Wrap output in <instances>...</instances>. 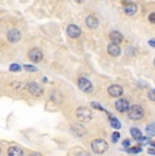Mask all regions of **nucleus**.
<instances>
[{"mask_svg": "<svg viewBox=\"0 0 155 156\" xmlns=\"http://www.w3.org/2000/svg\"><path fill=\"white\" fill-rule=\"evenodd\" d=\"M129 144H131L129 140H124V141H123V147H125V148H128V147H129Z\"/></svg>", "mask_w": 155, "mask_h": 156, "instance_id": "obj_28", "label": "nucleus"}, {"mask_svg": "<svg viewBox=\"0 0 155 156\" xmlns=\"http://www.w3.org/2000/svg\"><path fill=\"white\" fill-rule=\"evenodd\" d=\"M148 20H150L151 23H155V12H151L148 15Z\"/></svg>", "mask_w": 155, "mask_h": 156, "instance_id": "obj_27", "label": "nucleus"}, {"mask_svg": "<svg viewBox=\"0 0 155 156\" xmlns=\"http://www.w3.org/2000/svg\"><path fill=\"white\" fill-rule=\"evenodd\" d=\"M78 87H79L83 92H86V94L93 91V84H91V82L88 79H86V77H79V79H78Z\"/></svg>", "mask_w": 155, "mask_h": 156, "instance_id": "obj_5", "label": "nucleus"}, {"mask_svg": "<svg viewBox=\"0 0 155 156\" xmlns=\"http://www.w3.org/2000/svg\"><path fill=\"white\" fill-rule=\"evenodd\" d=\"M67 34L70 38H78V37H80V34H82V30H80V27L76 25H70L67 27Z\"/></svg>", "mask_w": 155, "mask_h": 156, "instance_id": "obj_11", "label": "nucleus"}, {"mask_svg": "<svg viewBox=\"0 0 155 156\" xmlns=\"http://www.w3.org/2000/svg\"><path fill=\"white\" fill-rule=\"evenodd\" d=\"M76 118L79 119L80 122H88L93 118V113H91L90 109L87 107H79L76 110Z\"/></svg>", "mask_w": 155, "mask_h": 156, "instance_id": "obj_3", "label": "nucleus"}, {"mask_svg": "<svg viewBox=\"0 0 155 156\" xmlns=\"http://www.w3.org/2000/svg\"><path fill=\"white\" fill-rule=\"evenodd\" d=\"M91 106H93L94 109H98V110H102V112H105V109H103V107L101 106L99 103H97V102H91Z\"/></svg>", "mask_w": 155, "mask_h": 156, "instance_id": "obj_26", "label": "nucleus"}, {"mask_svg": "<svg viewBox=\"0 0 155 156\" xmlns=\"http://www.w3.org/2000/svg\"><path fill=\"white\" fill-rule=\"evenodd\" d=\"M110 40H112V42L113 44H121L124 41V37H123V34H121L120 31H116V30H113L112 33H110Z\"/></svg>", "mask_w": 155, "mask_h": 156, "instance_id": "obj_15", "label": "nucleus"}, {"mask_svg": "<svg viewBox=\"0 0 155 156\" xmlns=\"http://www.w3.org/2000/svg\"><path fill=\"white\" fill-rule=\"evenodd\" d=\"M0 152H2V149H0Z\"/></svg>", "mask_w": 155, "mask_h": 156, "instance_id": "obj_35", "label": "nucleus"}, {"mask_svg": "<svg viewBox=\"0 0 155 156\" xmlns=\"http://www.w3.org/2000/svg\"><path fill=\"white\" fill-rule=\"evenodd\" d=\"M98 25H99V22H98L97 16H94V15H88V16L86 18V26H87L88 29H97Z\"/></svg>", "mask_w": 155, "mask_h": 156, "instance_id": "obj_13", "label": "nucleus"}, {"mask_svg": "<svg viewBox=\"0 0 155 156\" xmlns=\"http://www.w3.org/2000/svg\"><path fill=\"white\" fill-rule=\"evenodd\" d=\"M128 152L129 154H139V152H142V147H132V148H128Z\"/></svg>", "mask_w": 155, "mask_h": 156, "instance_id": "obj_20", "label": "nucleus"}, {"mask_svg": "<svg viewBox=\"0 0 155 156\" xmlns=\"http://www.w3.org/2000/svg\"><path fill=\"white\" fill-rule=\"evenodd\" d=\"M76 3H83V0H75Z\"/></svg>", "mask_w": 155, "mask_h": 156, "instance_id": "obj_33", "label": "nucleus"}, {"mask_svg": "<svg viewBox=\"0 0 155 156\" xmlns=\"http://www.w3.org/2000/svg\"><path fill=\"white\" fill-rule=\"evenodd\" d=\"M154 65H155V60H154Z\"/></svg>", "mask_w": 155, "mask_h": 156, "instance_id": "obj_34", "label": "nucleus"}, {"mask_svg": "<svg viewBox=\"0 0 155 156\" xmlns=\"http://www.w3.org/2000/svg\"><path fill=\"white\" fill-rule=\"evenodd\" d=\"M108 53L110 56H113V57H117V56H120L121 55V49H120V46H118L117 44H109L108 45Z\"/></svg>", "mask_w": 155, "mask_h": 156, "instance_id": "obj_14", "label": "nucleus"}, {"mask_svg": "<svg viewBox=\"0 0 155 156\" xmlns=\"http://www.w3.org/2000/svg\"><path fill=\"white\" fill-rule=\"evenodd\" d=\"M114 106H116V110H117V112H120V113H127L128 110H129V107H131L129 106V102H128L127 99H124V98L116 101Z\"/></svg>", "mask_w": 155, "mask_h": 156, "instance_id": "obj_6", "label": "nucleus"}, {"mask_svg": "<svg viewBox=\"0 0 155 156\" xmlns=\"http://www.w3.org/2000/svg\"><path fill=\"white\" fill-rule=\"evenodd\" d=\"M123 92H124L123 87L118 86V84H113V86H110L108 88V94L110 95V97H113V98L121 97V95H123Z\"/></svg>", "mask_w": 155, "mask_h": 156, "instance_id": "obj_10", "label": "nucleus"}, {"mask_svg": "<svg viewBox=\"0 0 155 156\" xmlns=\"http://www.w3.org/2000/svg\"><path fill=\"white\" fill-rule=\"evenodd\" d=\"M148 154H150V155H155V149L150 148V149H148Z\"/></svg>", "mask_w": 155, "mask_h": 156, "instance_id": "obj_30", "label": "nucleus"}, {"mask_svg": "<svg viewBox=\"0 0 155 156\" xmlns=\"http://www.w3.org/2000/svg\"><path fill=\"white\" fill-rule=\"evenodd\" d=\"M20 69H22V67H20L19 64H11L10 65V71L11 72H19Z\"/></svg>", "mask_w": 155, "mask_h": 156, "instance_id": "obj_21", "label": "nucleus"}, {"mask_svg": "<svg viewBox=\"0 0 155 156\" xmlns=\"http://www.w3.org/2000/svg\"><path fill=\"white\" fill-rule=\"evenodd\" d=\"M7 155L8 156H23V149L19 147H10L7 149Z\"/></svg>", "mask_w": 155, "mask_h": 156, "instance_id": "obj_16", "label": "nucleus"}, {"mask_svg": "<svg viewBox=\"0 0 155 156\" xmlns=\"http://www.w3.org/2000/svg\"><path fill=\"white\" fill-rule=\"evenodd\" d=\"M20 31L18 29H11L10 31H8V34H7V40L10 41L11 44H16V42H19L20 41Z\"/></svg>", "mask_w": 155, "mask_h": 156, "instance_id": "obj_9", "label": "nucleus"}, {"mask_svg": "<svg viewBox=\"0 0 155 156\" xmlns=\"http://www.w3.org/2000/svg\"><path fill=\"white\" fill-rule=\"evenodd\" d=\"M146 134L150 136V137L155 136V122H153V124H150V125L146 126Z\"/></svg>", "mask_w": 155, "mask_h": 156, "instance_id": "obj_19", "label": "nucleus"}, {"mask_svg": "<svg viewBox=\"0 0 155 156\" xmlns=\"http://www.w3.org/2000/svg\"><path fill=\"white\" fill-rule=\"evenodd\" d=\"M75 156H91L88 152L86 151H82V149H78V151L75 152Z\"/></svg>", "mask_w": 155, "mask_h": 156, "instance_id": "obj_22", "label": "nucleus"}, {"mask_svg": "<svg viewBox=\"0 0 155 156\" xmlns=\"http://www.w3.org/2000/svg\"><path fill=\"white\" fill-rule=\"evenodd\" d=\"M150 145L151 147H155V141H150Z\"/></svg>", "mask_w": 155, "mask_h": 156, "instance_id": "obj_32", "label": "nucleus"}, {"mask_svg": "<svg viewBox=\"0 0 155 156\" xmlns=\"http://www.w3.org/2000/svg\"><path fill=\"white\" fill-rule=\"evenodd\" d=\"M29 156H42L41 154H38V152H33V154H30Z\"/></svg>", "mask_w": 155, "mask_h": 156, "instance_id": "obj_31", "label": "nucleus"}, {"mask_svg": "<svg viewBox=\"0 0 155 156\" xmlns=\"http://www.w3.org/2000/svg\"><path fill=\"white\" fill-rule=\"evenodd\" d=\"M26 90L30 92L33 97H41V95H42V92H44L42 87L38 84L37 82H29L27 84H26Z\"/></svg>", "mask_w": 155, "mask_h": 156, "instance_id": "obj_4", "label": "nucleus"}, {"mask_svg": "<svg viewBox=\"0 0 155 156\" xmlns=\"http://www.w3.org/2000/svg\"><path fill=\"white\" fill-rule=\"evenodd\" d=\"M124 12L128 15V16H133L136 12H138V4L136 3H132L131 2L129 4L124 5Z\"/></svg>", "mask_w": 155, "mask_h": 156, "instance_id": "obj_12", "label": "nucleus"}, {"mask_svg": "<svg viewBox=\"0 0 155 156\" xmlns=\"http://www.w3.org/2000/svg\"><path fill=\"white\" fill-rule=\"evenodd\" d=\"M131 134H132V137H133V139H135V140H139V141H142V132H140L139 130V129L138 128H131Z\"/></svg>", "mask_w": 155, "mask_h": 156, "instance_id": "obj_18", "label": "nucleus"}, {"mask_svg": "<svg viewBox=\"0 0 155 156\" xmlns=\"http://www.w3.org/2000/svg\"><path fill=\"white\" fill-rule=\"evenodd\" d=\"M108 115H109L110 125H112V128H114V129H120V128H121V122L118 121L117 118H114V117H113L110 113H108Z\"/></svg>", "mask_w": 155, "mask_h": 156, "instance_id": "obj_17", "label": "nucleus"}, {"mask_svg": "<svg viewBox=\"0 0 155 156\" xmlns=\"http://www.w3.org/2000/svg\"><path fill=\"white\" fill-rule=\"evenodd\" d=\"M91 149H93L94 154L97 155H102L108 151V143L102 139H97L91 141Z\"/></svg>", "mask_w": 155, "mask_h": 156, "instance_id": "obj_1", "label": "nucleus"}, {"mask_svg": "<svg viewBox=\"0 0 155 156\" xmlns=\"http://www.w3.org/2000/svg\"><path fill=\"white\" fill-rule=\"evenodd\" d=\"M29 58H30V61H34V62H40L41 60H42V52H41L38 48H33V49H30V52H29Z\"/></svg>", "mask_w": 155, "mask_h": 156, "instance_id": "obj_7", "label": "nucleus"}, {"mask_svg": "<svg viewBox=\"0 0 155 156\" xmlns=\"http://www.w3.org/2000/svg\"><path fill=\"white\" fill-rule=\"evenodd\" d=\"M118 139H120V133H118V132H114V133L112 134V141L113 143H117Z\"/></svg>", "mask_w": 155, "mask_h": 156, "instance_id": "obj_24", "label": "nucleus"}, {"mask_svg": "<svg viewBox=\"0 0 155 156\" xmlns=\"http://www.w3.org/2000/svg\"><path fill=\"white\" fill-rule=\"evenodd\" d=\"M71 133L74 134L75 137H83L86 134V128L85 126H82V125H79V124H74V125H71Z\"/></svg>", "mask_w": 155, "mask_h": 156, "instance_id": "obj_8", "label": "nucleus"}, {"mask_svg": "<svg viewBox=\"0 0 155 156\" xmlns=\"http://www.w3.org/2000/svg\"><path fill=\"white\" fill-rule=\"evenodd\" d=\"M143 115H144V110H143V107L139 106V105H132V106L129 107V110H128V117H129L131 119L138 121V119L143 118Z\"/></svg>", "mask_w": 155, "mask_h": 156, "instance_id": "obj_2", "label": "nucleus"}, {"mask_svg": "<svg viewBox=\"0 0 155 156\" xmlns=\"http://www.w3.org/2000/svg\"><path fill=\"white\" fill-rule=\"evenodd\" d=\"M148 45H150V46H153V48H155V40H150V41H148Z\"/></svg>", "mask_w": 155, "mask_h": 156, "instance_id": "obj_29", "label": "nucleus"}, {"mask_svg": "<svg viewBox=\"0 0 155 156\" xmlns=\"http://www.w3.org/2000/svg\"><path fill=\"white\" fill-rule=\"evenodd\" d=\"M23 68H25V69L27 71V72H37V68H35L34 65H29V64H27V65H25Z\"/></svg>", "mask_w": 155, "mask_h": 156, "instance_id": "obj_23", "label": "nucleus"}, {"mask_svg": "<svg viewBox=\"0 0 155 156\" xmlns=\"http://www.w3.org/2000/svg\"><path fill=\"white\" fill-rule=\"evenodd\" d=\"M148 99L155 102V90H150V91H148Z\"/></svg>", "mask_w": 155, "mask_h": 156, "instance_id": "obj_25", "label": "nucleus"}]
</instances>
